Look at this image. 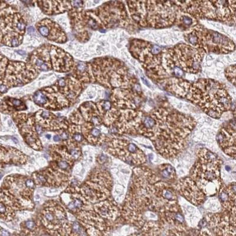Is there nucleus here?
I'll list each match as a JSON object with an SVG mask.
<instances>
[{
	"label": "nucleus",
	"mask_w": 236,
	"mask_h": 236,
	"mask_svg": "<svg viewBox=\"0 0 236 236\" xmlns=\"http://www.w3.org/2000/svg\"><path fill=\"white\" fill-rule=\"evenodd\" d=\"M225 74L227 80L234 85L235 83V65L228 66L225 70Z\"/></svg>",
	"instance_id": "f3484780"
},
{
	"label": "nucleus",
	"mask_w": 236,
	"mask_h": 236,
	"mask_svg": "<svg viewBox=\"0 0 236 236\" xmlns=\"http://www.w3.org/2000/svg\"><path fill=\"white\" fill-rule=\"evenodd\" d=\"M1 40H2V34H1V32H0V42H1Z\"/></svg>",
	"instance_id": "bb28decb"
},
{
	"label": "nucleus",
	"mask_w": 236,
	"mask_h": 236,
	"mask_svg": "<svg viewBox=\"0 0 236 236\" xmlns=\"http://www.w3.org/2000/svg\"><path fill=\"white\" fill-rule=\"evenodd\" d=\"M21 1L25 4H30L32 1V0H21Z\"/></svg>",
	"instance_id": "b1692460"
},
{
	"label": "nucleus",
	"mask_w": 236,
	"mask_h": 236,
	"mask_svg": "<svg viewBox=\"0 0 236 236\" xmlns=\"http://www.w3.org/2000/svg\"><path fill=\"white\" fill-rule=\"evenodd\" d=\"M165 88L174 95L191 102L213 118H219L232 108V98L225 86L213 79L201 78L191 83L175 77L166 83Z\"/></svg>",
	"instance_id": "f03ea898"
},
{
	"label": "nucleus",
	"mask_w": 236,
	"mask_h": 236,
	"mask_svg": "<svg viewBox=\"0 0 236 236\" xmlns=\"http://www.w3.org/2000/svg\"><path fill=\"white\" fill-rule=\"evenodd\" d=\"M153 122L144 137L149 138L156 150L165 158L177 156L195 126L191 117L169 107L152 111Z\"/></svg>",
	"instance_id": "f257e3e1"
},
{
	"label": "nucleus",
	"mask_w": 236,
	"mask_h": 236,
	"mask_svg": "<svg viewBox=\"0 0 236 236\" xmlns=\"http://www.w3.org/2000/svg\"><path fill=\"white\" fill-rule=\"evenodd\" d=\"M205 218V223L216 234H235V215L224 211L222 214H208Z\"/></svg>",
	"instance_id": "9d476101"
},
{
	"label": "nucleus",
	"mask_w": 236,
	"mask_h": 236,
	"mask_svg": "<svg viewBox=\"0 0 236 236\" xmlns=\"http://www.w3.org/2000/svg\"><path fill=\"white\" fill-rule=\"evenodd\" d=\"M18 53L20 54V55H24L25 54V52L22 51H18Z\"/></svg>",
	"instance_id": "393cba45"
},
{
	"label": "nucleus",
	"mask_w": 236,
	"mask_h": 236,
	"mask_svg": "<svg viewBox=\"0 0 236 236\" xmlns=\"http://www.w3.org/2000/svg\"><path fill=\"white\" fill-rule=\"evenodd\" d=\"M24 227H25V228L27 229V230L33 231L36 228L37 225H36V223L34 221L29 220V221H26L25 223Z\"/></svg>",
	"instance_id": "a211bd4d"
},
{
	"label": "nucleus",
	"mask_w": 236,
	"mask_h": 236,
	"mask_svg": "<svg viewBox=\"0 0 236 236\" xmlns=\"http://www.w3.org/2000/svg\"><path fill=\"white\" fill-rule=\"evenodd\" d=\"M190 45L204 53L228 54L235 48V43L228 37L205 28L198 22L188 28L184 34Z\"/></svg>",
	"instance_id": "423d86ee"
},
{
	"label": "nucleus",
	"mask_w": 236,
	"mask_h": 236,
	"mask_svg": "<svg viewBox=\"0 0 236 236\" xmlns=\"http://www.w3.org/2000/svg\"><path fill=\"white\" fill-rule=\"evenodd\" d=\"M204 53L187 44H179L165 50L164 66L167 72L181 78L184 73L197 74L201 70Z\"/></svg>",
	"instance_id": "20e7f679"
},
{
	"label": "nucleus",
	"mask_w": 236,
	"mask_h": 236,
	"mask_svg": "<svg viewBox=\"0 0 236 236\" xmlns=\"http://www.w3.org/2000/svg\"><path fill=\"white\" fill-rule=\"evenodd\" d=\"M159 175L165 182H173L176 179L175 170L171 165H162L159 168Z\"/></svg>",
	"instance_id": "2eb2a0df"
},
{
	"label": "nucleus",
	"mask_w": 236,
	"mask_h": 236,
	"mask_svg": "<svg viewBox=\"0 0 236 236\" xmlns=\"http://www.w3.org/2000/svg\"><path fill=\"white\" fill-rule=\"evenodd\" d=\"M175 189L194 205H200L205 200V194L191 177L181 179L177 182Z\"/></svg>",
	"instance_id": "9b49d317"
},
{
	"label": "nucleus",
	"mask_w": 236,
	"mask_h": 236,
	"mask_svg": "<svg viewBox=\"0 0 236 236\" xmlns=\"http://www.w3.org/2000/svg\"><path fill=\"white\" fill-rule=\"evenodd\" d=\"M59 136H60V138L63 139V140H67L69 138V134L66 132H63L61 133Z\"/></svg>",
	"instance_id": "412c9836"
},
{
	"label": "nucleus",
	"mask_w": 236,
	"mask_h": 236,
	"mask_svg": "<svg viewBox=\"0 0 236 236\" xmlns=\"http://www.w3.org/2000/svg\"><path fill=\"white\" fill-rule=\"evenodd\" d=\"M221 161L218 157L206 149L198 152V160L194 166L191 178L205 195L211 196L218 193L223 187L220 175Z\"/></svg>",
	"instance_id": "7ed1b4c3"
},
{
	"label": "nucleus",
	"mask_w": 236,
	"mask_h": 236,
	"mask_svg": "<svg viewBox=\"0 0 236 236\" xmlns=\"http://www.w3.org/2000/svg\"><path fill=\"white\" fill-rule=\"evenodd\" d=\"M33 99L37 104L41 106H45L48 101V97L46 93L41 91H39L35 93L33 96Z\"/></svg>",
	"instance_id": "dca6fc26"
},
{
	"label": "nucleus",
	"mask_w": 236,
	"mask_h": 236,
	"mask_svg": "<svg viewBox=\"0 0 236 236\" xmlns=\"http://www.w3.org/2000/svg\"><path fill=\"white\" fill-rule=\"evenodd\" d=\"M109 152L132 165L141 167L146 162V158L144 152L135 144L128 141L113 139L109 143Z\"/></svg>",
	"instance_id": "6e6552de"
},
{
	"label": "nucleus",
	"mask_w": 236,
	"mask_h": 236,
	"mask_svg": "<svg viewBox=\"0 0 236 236\" xmlns=\"http://www.w3.org/2000/svg\"><path fill=\"white\" fill-rule=\"evenodd\" d=\"M218 194L219 200L224 211L235 215V183L223 186Z\"/></svg>",
	"instance_id": "ddd939ff"
},
{
	"label": "nucleus",
	"mask_w": 236,
	"mask_h": 236,
	"mask_svg": "<svg viewBox=\"0 0 236 236\" xmlns=\"http://www.w3.org/2000/svg\"><path fill=\"white\" fill-rule=\"evenodd\" d=\"M60 139H61V138L59 135H56L54 137V141L55 142H59L60 141Z\"/></svg>",
	"instance_id": "4be33fe9"
},
{
	"label": "nucleus",
	"mask_w": 236,
	"mask_h": 236,
	"mask_svg": "<svg viewBox=\"0 0 236 236\" xmlns=\"http://www.w3.org/2000/svg\"><path fill=\"white\" fill-rule=\"evenodd\" d=\"M28 32H29V33H34V28L33 27H29L28 29Z\"/></svg>",
	"instance_id": "5701e85b"
},
{
	"label": "nucleus",
	"mask_w": 236,
	"mask_h": 236,
	"mask_svg": "<svg viewBox=\"0 0 236 236\" xmlns=\"http://www.w3.org/2000/svg\"><path fill=\"white\" fill-rule=\"evenodd\" d=\"M72 6L76 8H79L83 7V3L82 0H72Z\"/></svg>",
	"instance_id": "aec40b11"
},
{
	"label": "nucleus",
	"mask_w": 236,
	"mask_h": 236,
	"mask_svg": "<svg viewBox=\"0 0 236 236\" xmlns=\"http://www.w3.org/2000/svg\"><path fill=\"white\" fill-rule=\"evenodd\" d=\"M72 230L74 231L75 232H77V234H79L82 231L81 227L78 222H74L71 226Z\"/></svg>",
	"instance_id": "6ab92c4d"
},
{
	"label": "nucleus",
	"mask_w": 236,
	"mask_h": 236,
	"mask_svg": "<svg viewBox=\"0 0 236 236\" xmlns=\"http://www.w3.org/2000/svg\"><path fill=\"white\" fill-rule=\"evenodd\" d=\"M46 137L47 139H50L51 136H50V135H48V134H47V135H46Z\"/></svg>",
	"instance_id": "a878e982"
},
{
	"label": "nucleus",
	"mask_w": 236,
	"mask_h": 236,
	"mask_svg": "<svg viewBox=\"0 0 236 236\" xmlns=\"http://www.w3.org/2000/svg\"><path fill=\"white\" fill-rule=\"evenodd\" d=\"M132 21L142 27L162 29L177 24L179 15L171 4H153L144 7L132 3L130 6Z\"/></svg>",
	"instance_id": "39448f33"
},
{
	"label": "nucleus",
	"mask_w": 236,
	"mask_h": 236,
	"mask_svg": "<svg viewBox=\"0 0 236 236\" xmlns=\"http://www.w3.org/2000/svg\"><path fill=\"white\" fill-rule=\"evenodd\" d=\"M49 205L44 208L41 213V220L43 225L52 232H61V234H67L71 231V227L67 223L65 210L55 202H48Z\"/></svg>",
	"instance_id": "1a4fd4ad"
},
{
	"label": "nucleus",
	"mask_w": 236,
	"mask_h": 236,
	"mask_svg": "<svg viewBox=\"0 0 236 236\" xmlns=\"http://www.w3.org/2000/svg\"><path fill=\"white\" fill-rule=\"evenodd\" d=\"M235 122L223 127L217 136V142L223 151L233 159L235 158Z\"/></svg>",
	"instance_id": "f8f14e48"
},
{
	"label": "nucleus",
	"mask_w": 236,
	"mask_h": 236,
	"mask_svg": "<svg viewBox=\"0 0 236 236\" xmlns=\"http://www.w3.org/2000/svg\"><path fill=\"white\" fill-rule=\"evenodd\" d=\"M22 153L14 148L0 145V169L5 164L10 162H21Z\"/></svg>",
	"instance_id": "4468645a"
},
{
	"label": "nucleus",
	"mask_w": 236,
	"mask_h": 236,
	"mask_svg": "<svg viewBox=\"0 0 236 236\" xmlns=\"http://www.w3.org/2000/svg\"><path fill=\"white\" fill-rule=\"evenodd\" d=\"M129 51L149 73L157 78H164L167 72L164 66L165 50L148 41L133 39L130 43Z\"/></svg>",
	"instance_id": "0eeeda50"
}]
</instances>
